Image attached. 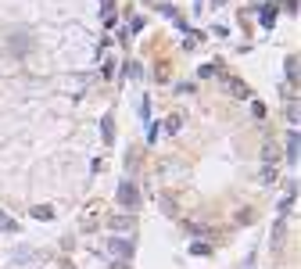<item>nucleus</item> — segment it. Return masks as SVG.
<instances>
[{"mask_svg":"<svg viewBox=\"0 0 301 269\" xmlns=\"http://www.w3.org/2000/svg\"><path fill=\"white\" fill-rule=\"evenodd\" d=\"M265 161H269V169H273V165H276V147H273V144H269V147H265Z\"/></svg>","mask_w":301,"mask_h":269,"instance_id":"14","label":"nucleus"},{"mask_svg":"<svg viewBox=\"0 0 301 269\" xmlns=\"http://www.w3.org/2000/svg\"><path fill=\"white\" fill-rule=\"evenodd\" d=\"M190 251H194V255H208V251H212V248H208V244H204V241H198V244H194V248H190Z\"/></svg>","mask_w":301,"mask_h":269,"instance_id":"16","label":"nucleus"},{"mask_svg":"<svg viewBox=\"0 0 301 269\" xmlns=\"http://www.w3.org/2000/svg\"><path fill=\"white\" fill-rule=\"evenodd\" d=\"M126 72H129V76H137V79L144 76V68H140V61H129V65H126Z\"/></svg>","mask_w":301,"mask_h":269,"instance_id":"13","label":"nucleus"},{"mask_svg":"<svg viewBox=\"0 0 301 269\" xmlns=\"http://www.w3.org/2000/svg\"><path fill=\"white\" fill-rule=\"evenodd\" d=\"M108 226H111V230H118V233H129L133 226H137V219L122 212V215H111V219H108Z\"/></svg>","mask_w":301,"mask_h":269,"instance_id":"3","label":"nucleus"},{"mask_svg":"<svg viewBox=\"0 0 301 269\" xmlns=\"http://www.w3.org/2000/svg\"><path fill=\"white\" fill-rule=\"evenodd\" d=\"M226 86H230V94H233V97H240V101H244V97H251V90H248L244 83H240V79H233V76H226Z\"/></svg>","mask_w":301,"mask_h":269,"instance_id":"6","label":"nucleus"},{"mask_svg":"<svg viewBox=\"0 0 301 269\" xmlns=\"http://www.w3.org/2000/svg\"><path fill=\"white\" fill-rule=\"evenodd\" d=\"M0 226H4V230H14V222H11V219H7L4 212H0Z\"/></svg>","mask_w":301,"mask_h":269,"instance_id":"17","label":"nucleus"},{"mask_svg":"<svg viewBox=\"0 0 301 269\" xmlns=\"http://www.w3.org/2000/svg\"><path fill=\"white\" fill-rule=\"evenodd\" d=\"M100 18H104V25H108V29H115L118 14H115V7H104V14H100Z\"/></svg>","mask_w":301,"mask_h":269,"instance_id":"10","label":"nucleus"},{"mask_svg":"<svg viewBox=\"0 0 301 269\" xmlns=\"http://www.w3.org/2000/svg\"><path fill=\"white\" fill-rule=\"evenodd\" d=\"M198 43H201V33H194V36H187V43H183V47H187V51H194Z\"/></svg>","mask_w":301,"mask_h":269,"instance_id":"15","label":"nucleus"},{"mask_svg":"<svg viewBox=\"0 0 301 269\" xmlns=\"http://www.w3.org/2000/svg\"><path fill=\"white\" fill-rule=\"evenodd\" d=\"M33 219L50 222V219H54V208H50V205H36V208H33Z\"/></svg>","mask_w":301,"mask_h":269,"instance_id":"8","label":"nucleus"},{"mask_svg":"<svg viewBox=\"0 0 301 269\" xmlns=\"http://www.w3.org/2000/svg\"><path fill=\"white\" fill-rule=\"evenodd\" d=\"M137 201H140L137 183H133V179H122V183H118V205H122V208H133Z\"/></svg>","mask_w":301,"mask_h":269,"instance_id":"1","label":"nucleus"},{"mask_svg":"<svg viewBox=\"0 0 301 269\" xmlns=\"http://www.w3.org/2000/svg\"><path fill=\"white\" fill-rule=\"evenodd\" d=\"M111 269H129V262H115V266H111Z\"/></svg>","mask_w":301,"mask_h":269,"instance_id":"18","label":"nucleus"},{"mask_svg":"<svg viewBox=\"0 0 301 269\" xmlns=\"http://www.w3.org/2000/svg\"><path fill=\"white\" fill-rule=\"evenodd\" d=\"M287 165H298V129L287 133Z\"/></svg>","mask_w":301,"mask_h":269,"instance_id":"4","label":"nucleus"},{"mask_svg":"<svg viewBox=\"0 0 301 269\" xmlns=\"http://www.w3.org/2000/svg\"><path fill=\"white\" fill-rule=\"evenodd\" d=\"M283 72H287V83H298V57H294V54L283 61Z\"/></svg>","mask_w":301,"mask_h":269,"instance_id":"9","label":"nucleus"},{"mask_svg":"<svg viewBox=\"0 0 301 269\" xmlns=\"http://www.w3.org/2000/svg\"><path fill=\"white\" fill-rule=\"evenodd\" d=\"M100 129H104V140H111V137H115V122H111V115L100 122Z\"/></svg>","mask_w":301,"mask_h":269,"instance_id":"11","label":"nucleus"},{"mask_svg":"<svg viewBox=\"0 0 301 269\" xmlns=\"http://www.w3.org/2000/svg\"><path fill=\"white\" fill-rule=\"evenodd\" d=\"M108 251H111V255H118V259L126 262V259L133 255V244L126 241V237H108Z\"/></svg>","mask_w":301,"mask_h":269,"instance_id":"2","label":"nucleus"},{"mask_svg":"<svg viewBox=\"0 0 301 269\" xmlns=\"http://www.w3.org/2000/svg\"><path fill=\"white\" fill-rule=\"evenodd\" d=\"M183 122H187V118L176 111V115H169V118H165V122H161L158 129H165V133H179V129H183Z\"/></svg>","mask_w":301,"mask_h":269,"instance_id":"5","label":"nucleus"},{"mask_svg":"<svg viewBox=\"0 0 301 269\" xmlns=\"http://www.w3.org/2000/svg\"><path fill=\"white\" fill-rule=\"evenodd\" d=\"M276 18H280V11H276L273 4L262 7V25H265V29H273V25H276Z\"/></svg>","mask_w":301,"mask_h":269,"instance_id":"7","label":"nucleus"},{"mask_svg":"<svg viewBox=\"0 0 301 269\" xmlns=\"http://www.w3.org/2000/svg\"><path fill=\"white\" fill-rule=\"evenodd\" d=\"M215 72H219V65H201V72H198V76H204V79H212Z\"/></svg>","mask_w":301,"mask_h":269,"instance_id":"12","label":"nucleus"}]
</instances>
